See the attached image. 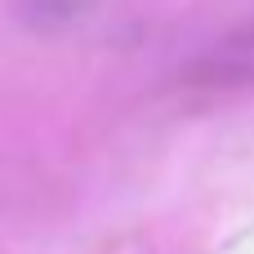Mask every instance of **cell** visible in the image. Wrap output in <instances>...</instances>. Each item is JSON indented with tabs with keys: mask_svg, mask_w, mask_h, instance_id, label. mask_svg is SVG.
<instances>
[{
	"mask_svg": "<svg viewBox=\"0 0 254 254\" xmlns=\"http://www.w3.org/2000/svg\"><path fill=\"white\" fill-rule=\"evenodd\" d=\"M103 0H13V13L31 31H71L80 27Z\"/></svg>",
	"mask_w": 254,
	"mask_h": 254,
	"instance_id": "6da1fadb",
	"label": "cell"
}]
</instances>
